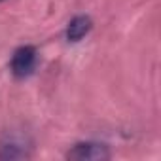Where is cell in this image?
Segmentation results:
<instances>
[{
	"label": "cell",
	"instance_id": "cell-1",
	"mask_svg": "<svg viewBox=\"0 0 161 161\" xmlns=\"http://www.w3.org/2000/svg\"><path fill=\"white\" fill-rule=\"evenodd\" d=\"M31 140L27 135L17 131H8L0 140V159H29L32 155L31 152Z\"/></svg>",
	"mask_w": 161,
	"mask_h": 161
},
{
	"label": "cell",
	"instance_id": "cell-2",
	"mask_svg": "<svg viewBox=\"0 0 161 161\" xmlns=\"http://www.w3.org/2000/svg\"><path fill=\"white\" fill-rule=\"evenodd\" d=\"M38 64V51L34 46H21L14 51L10 61V70L15 78H27L34 72Z\"/></svg>",
	"mask_w": 161,
	"mask_h": 161
},
{
	"label": "cell",
	"instance_id": "cell-3",
	"mask_svg": "<svg viewBox=\"0 0 161 161\" xmlns=\"http://www.w3.org/2000/svg\"><path fill=\"white\" fill-rule=\"evenodd\" d=\"M110 157L112 153L108 146L101 142H78L66 152V159H76V161H104Z\"/></svg>",
	"mask_w": 161,
	"mask_h": 161
},
{
	"label": "cell",
	"instance_id": "cell-4",
	"mask_svg": "<svg viewBox=\"0 0 161 161\" xmlns=\"http://www.w3.org/2000/svg\"><path fill=\"white\" fill-rule=\"evenodd\" d=\"M93 27V21L89 15H76L70 19L68 27H66V38L68 42H80Z\"/></svg>",
	"mask_w": 161,
	"mask_h": 161
},
{
	"label": "cell",
	"instance_id": "cell-5",
	"mask_svg": "<svg viewBox=\"0 0 161 161\" xmlns=\"http://www.w3.org/2000/svg\"><path fill=\"white\" fill-rule=\"evenodd\" d=\"M0 2H2V0H0Z\"/></svg>",
	"mask_w": 161,
	"mask_h": 161
}]
</instances>
